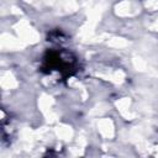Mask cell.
Segmentation results:
<instances>
[{"label": "cell", "instance_id": "1", "mask_svg": "<svg viewBox=\"0 0 158 158\" xmlns=\"http://www.w3.org/2000/svg\"><path fill=\"white\" fill-rule=\"evenodd\" d=\"M75 60L72 58L70 53H60L57 51H48L43 58V69H57L63 75H70L74 69Z\"/></svg>", "mask_w": 158, "mask_h": 158}]
</instances>
